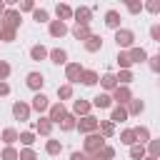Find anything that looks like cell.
Instances as JSON below:
<instances>
[{"label":"cell","mask_w":160,"mask_h":160,"mask_svg":"<svg viewBox=\"0 0 160 160\" xmlns=\"http://www.w3.org/2000/svg\"><path fill=\"white\" fill-rule=\"evenodd\" d=\"M105 148V138L100 135V132H90V135H85V142H82V152L90 158V155H95V152H100Z\"/></svg>","instance_id":"obj_1"},{"label":"cell","mask_w":160,"mask_h":160,"mask_svg":"<svg viewBox=\"0 0 160 160\" xmlns=\"http://www.w3.org/2000/svg\"><path fill=\"white\" fill-rule=\"evenodd\" d=\"M18 28H20V10L8 8L5 15L0 18V30H15L18 32Z\"/></svg>","instance_id":"obj_2"},{"label":"cell","mask_w":160,"mask_h":160,"mask_svg":"<svg viewBox=\"0 0 160 160\" xmlns=\"http://www.w3.org/2000/svg\"><path fill=\"white\" fill-rule=\"evenodd\" d=\"M115 42L120 50H125V48L130 50V48H135V32L128 28H120V30H115Z\"/></svg>","instance_id":"obj_3"},{"label":"cell","mask_w":160,"mask_h":160,"mask_svg":"<svg viewBox=\"0 0 160 160\" xmlns=\"http://www.w3.org/2000/svg\"><path fill=\"white\" fill-rule=\"evenodd\" d=\"M98 118H92V115H85V118H80L78 120V130L82 132V135H90V132H98Z\"/></svg>","instance_id":"obj_4"},{"label":"cell","mask_w":160,"mask_h":160,"mask_svg":"<svg viewBox=\"0 0 160 160\" xmlns=\"http://www.w3.org/2000/svg\"><path fill=\"white\" fill-rule=\"evenodd\" d=\"M112 102H118V105H128L130 100H132V92H130V88H125V85H118L115 90H112Z\"/></svg>","instance_id":"obj_5"},{"label":"cell","mask_w":160,"mask_h":160,"mask_svg":"<svg viewBox=\"0 0 160 160\" xmlns=\"http://www.w3.org/2000/svg\"><path fill=\"white\" fill-rule=\"evenodd\" d=\"M72 18H75V25H90V20H92V10L85 8V5H80L78 10H72Z\"/></svg>","instance_id":"obj_6"},{"label":"cell","mask_w":160,"mask_h":160,"mask_svg":"<svg viewBox=\"0 0 160 160\" xmlns=\"http://www.w3.org/2000/svg\"><path fill=\"white\" fill-rule=\"evenodd\" d=\"M80 75H82V65H80V62H68V65H65L68 85H70V82H80Z\"/></svg>","instance_id":"obj_7"},{"label":"cell","mask_w":160,"mask_h":160,"mask_svg":"<svg viewBox=\"0 0 160 160\" xmlns=\"http://www.w3.org/2000/svg\"><path fill=\"white\" fill-rule=\"evenodd\" d=\"M65 115H68V110H65V105H62V102H55V105H50V108H48V120H50L52 125H55V122H60Z\"/></svg>","instance_id":"obj_8"},{"label":"cell","mask_w":160,"mask_h":160,"mask_svg":"<svg viewBox=\"0 0 160 160\" xmlns=\"http://www.w3.org/2000/svg\"><path fill=\"white\" fill-rule=\"evenodd\" d=\"M28 88L30 90H35V92H40L42 90V85H45V78H42V72H28Z\"/></svg>","instance_id":"obj_9"},{"label":"cell","mask_w":160,"mask_h":160,"mask_svg":"<svg viewBox=\"0 0 160 160\" xmlns=\"http://www.w3.org/2000/svg\"><path fill=\"white\" fill-rule=\"evenodd\" d=\"M30 110H32V108H30L28 102H22V100H18V102L12 105V115H15L18 120H30Z\"/></svg>","instance_id":"obj_10"},{"label":"cell","mask_w":160,"mask_h":160,"mask_svg":"<svg viewBox=\"0 0 160 160\" xmlns=\"http://www.w3.org/2000/svg\"><path fill=\"white\" fill-rule=\"evenodd\" d=\"M90 108H92V102H88V100H75V102H72V115H75V118H85V115H90Z\"/></svg>","instance_id":"obj_11"},{"label":"cell","mask_w":160,"mask_h":160,"mask_svg":"<svg viewBox=\"0 0 160 160\" xmlns=\"http://www.w3.org/2000/svg\"><path fill=\"white\" fill-rule=\"evenodd\" d=\"M130 115H128V110H125V105H115L112 108V112H110V122L115 125V122H125Z\"/></svg>","instance_id":"obj_12"},{"label":"cell","mask_w":160,"mask_h":160,"mask_svg":"<svg viewBox=\"0 0 160 160\" xmlns=\"http://www.w3.org/2000/svg\"><path fill=\"white\" fill-rule=\"evenodd\" d=\"M32 110H38V112H45L48 108H50V102H48V98L42 95V92H35V98H32V105H30Z\"/></svg>","instance_id":"obj_13"},{"label":"cell","mask_w":160,"mask_h":160,"mask_svg":"<svg viewBox=\"0 0 160 160\" xmlns=\"http://www.w3.org/2000/svg\"><path fill=\"white\" fill-rule=\"evenodd\" d=\"M35 132H38V135H45V138H48V135L52 132V122H50L48 118H40V120H35Z\"/></svg>","instance_id":"obj_14"},{"label":"cell","mask_w":160,"mask_h":160,"mask_svg":"<svg viewBox=\"0 0 160 160\" xmlns=\"http://www.w3.org/2000/svg\"><path fill=\"white\" fill-rule=\"evenodd\" d=\"M105 25L112 30H120V12L118 10H108L105 12Z\"/></svg>","instance_id":"obj_15"},{"label":"cell","mask_w":160,"mask_h":160,"mask_svg":"<svg viewBox=\"0 0 160 160\" xmlns=\"http://www.w3.org/2000/svg\"><path fill=\"white\" fill-rule=\"evenodd\" d=\"M65 32H68V25L62 20H50V35L52 38H62Z\"/></svg>","instance_id":"obj_16"},{"label":"cell","mask_w":160,"mask_h":160,"mask_svg":"<svg viewBox=\"0 0 160 160\" xmlns=\"http://www.w3.org/2000/svg\"><path fill=\"white\" fill-rule=\"evenodd\" d=\"M82 45H85V50H88V52H98V50L102 48V38H100V35H90Z\"/></svg>","instance_id":"obj_17"},{"label":"cell","mask_w":160,"mask_h":160,"mask_svg":"<svg viewBox=\"0 0 160 160\" xmlns=\"http://www.w3.org/2000/svg\"><path fill=\"white\" fill-rule=\"evenodd\" d=\"M128 55H130L132 65H135V62H148V52H145V48H130Z\"/></svg>","instance_id":"obj_18"},{"label":"cell","mask_w":160,"mask_h":160,"mask_svg":"<svg viewBox=\"0 0 160 160\" xmlns=\"http://www.w3.org/2000/svg\"><path fill=\"white\" fill-rule=\"evenodd\" d=\"M48 58H50L55 65H65V62H68V52H65L62 48H55V50H50V52H48Z\"/></svg>","instance_id":"obj_19"},{"label":"cell","mask_w":160,"mask_h":160,"mask_svg":"<svg viewBox=\"0 0 160 160\" xmlns=\"http://www.w3.org/2000/svg\"><path fill=\"white\" fill-rule=\"evenodd\" d=\"M98 80H100V75H98L95 70H82V75H80V82H82V85H88V88H92Z\"/></svg>","instance_id":"obj_20"},{"label":"cell","mask_w":160,"mask_h":160,"mask_svg":"<svg viewBox=\"0 0 160 160\" xmlns=\"http://www.w3.org/2000/svg\"><path fill=\"white\" fill-rule=\"evenodd\" d=\"M125 110H128V115H140V112L145 110V102H142V100H138V98H132V100L125 105Z\"/></svg>","instance_id":"obj_21"},{"label":"cell","mask_w":160,"mask_h":160,"mask_svg":"<svg viewBox=\"0 0 160 160\" xmlns=\"http://www.w3.org/2000/svg\"><path fill=\"white\" fill-rule=\"evenodd\" d=\"M98 132H100L102 138H112V135H115V125H112L110 120H100V122H98Z\"/></svg>","instance_id":"obj_22"},{"label":"cell","mask_w":160,"mask_h":160,"mask_svg":"<svg viewBox=\"0 0 160 160\" xmlns=\"http://www.w3.org/2000/svg\"><path fill=\"white\" fill-rule=\"evenodd\" d=\"M120 142H122V145H128V148H132V145H138V138H135V130H132V128H128V130H122V132H120Z\"/></svg>","instance_id":"obj_23"},{"label":"cell","mask_w":160,"mask_h":160,"mask_svg":"<svg viewBox=\"0 0 160 160\" xmlns=\"http://www.w3.org/2000/svg\"><path fill=\"white\" fill-rule=\"evenodd\" d=\"M55 12H58V20H62V22L72 18V8H70V5H65V2H58Z\"/></svg>","instance_id":"obj_24"},{"label":"cell","mask_w":160,"mask_h":160,"mask_svg":"<svg viewBox=\"0 0 160 160\" xmlns=\"http://www.w3.org/2000/svg\"><path fill=\"white\" fill-rule=\"evenodd\" d=\"M92 105H95V108H100V110H102V108H110V105H112V98H110L108 92H100V95H95V98H92Z\"/></svg>","instance_id":"obj_25"},{"label":"cell","mask_w":160,"mask_h":160,"mask_svg":"<svg viewBox=\"0 0 160 160\" xmlns=\"http://www.w3.org/2000/svg\"><path fill=\"white\" fill-rule=\"evenodd\" d=\"M75 128H78V118H75L72 112H68V115L60 120V130H65V132H68V130H75Z\"/></svg>","instance_id":"obj_26"},{"label":"cell","mask_w":160,"mask_h":160,"mask_svg":"<svg viewBox=\"0 0 160 160\" xmlns=\"http://www.w3.org/2000/svg\"><path fill=\"white\" fill-rule=\"evenodd\" d=\"M20 140V132L15 130V128H5L2 130V142L5 145H12V142H18Z\"/></svg>","instance_id":"obj_27"},{"label":"cell","mask_w":160,"mask_h":160,"mask_svg":"<svg viewBox=\"0 0 160 160\" xmlns=\"http://www.w3.org/2000/svg\"><path fill=\"white\" fill-rule=\"evenodd\" d=\"M72 35H75L78 40H82V42H85L92 32H90V25H75V28H72Z\"/></svg>","instance_id":"obj_28"},{"label":"cell","mask_w":160,"mask_h":160,"mask_svg":"<svg viewBox=\"0 0 160 160\" xmlns=\"http://www.w3.org/2000/svg\"><path fill=\"white\" fill-rule=\"evenodd\" d=\"M100 85H102L105 90H115V88H118V78H115L112 72H105V75L100 78Z\"/></svg>","instance_id":"obj_29"},{"label":"cell","mask_w":160,"mask_h":160,"mask_svg":"<svg viewBox=\"0 0 160 160\" xmlns=\"http://www.w3.org/2000/svg\"><path fill=\"white\" fill-rule=\"evenodd\" d=\"M135 130V138H138V142L142 145V142H150V130L145 128V125H138V128H132Z\"/></svg>","instance_id":"obj_30"},{"label":"cell","mask_w":160,"mask_h":160,"mask_svg":"<svg viewBox=\"0 0 160 160\" xmlns=\"http://www.w3.org/2000/svg\"><path fill=\"white\" fill-rule=\"evenodd\" d=\"M45 152L48 155H60L62 152V142L60 140H48L45 142Z\"/></svg>","instance_id":"obj_31"},{"label":"cell","mask_w":160,"mask_h":160,"mask_svg":"<svg viewBox=\"0 0 160 160\" xmlns=\"http://www.w3.org/2000/svg\"><path fill=\"white\" fill-rule=\"evenodd\" d=\"M130 158H132V160H145V158H148L145 145H140V142H138V145H132V148H130Z\"/></svg>","instance_id":"obj_32"},{"label":"cell","mask_w":160,"mask_h":160,"mask_svg":"<svg viewBox=\"0 0 160 160\" xmlns=\"http://www.w3.org/2000/svg\"><path fill=\"white\" fill-rule=\"evenodd\" d=\"M30 58H32V60H45V58H48V48L32 45V48H30Z\"/></svg>","instance_id":"obj_33"},{"label":"cell","mask_w":160,"mask_h":160,"mask_svg":"<svg viewBox=\"0 0 160 160\" xmlns=\"http://www.w3.org/2000/svg\"><path fill=\"white\" fill-rule=\"evenodd\" d=\"M118 65H120V70H130V65H132V60H130V55H128V50H120V52H118Z\"/></svg>","instance_id":"obj_34"},{"label":"cell","mask_w":160,"mask_h":160,"mask_svg":"<svg viewBox=\"0 0 160 160\" xmlns=\"http://www.w3.org/2000/svg\"><path fill=\"white\" fill-rule=\"evenodd\" d=\"M115 78H118V85H125V88H128V82L135 80V78H132V70H120Z\"/></svg>","instance_id":"obj_35"},{"label":"cell","mask_w":160,"mask_h":160,"mask_svg":"<svg viewBox=\"0 0 160 160\" xmlns=\"http://www.w3.org/2000/svg\"><path fill=\"white\" fill-rule=\"evenodd\" d=\"M0 158H2V160H18V158H20V150H15L12 145H5V150H2Z\"/></svg>","instance_id":"obj_36"},{"label":"cell","mask_w":160,"mask_h":160,"mask_svg":"<svg viewBox=\"0 0 160 160\" xmlns=\"http://www.w3.org/2000/svg\"><path fill=\"white\" fill-rule=\"evenodd\" d=\"M145 150H148V155H150V158H160V138H158V140H150Z\"/></svg>","instance_id":"obj_37"},{"label":"cell","mask_w":160,"mask_h":160,"mask_svg":"<svg viewBox=\"0 0 160 160\" xmlns=\"http://www.w3.org/2000/svg\"><path fill=\"white\" fill-rule=\"evenodd\" d=\"M58 98H60V102L62 100H70L72 98V85H60L58 88Z\"/></svg>","instance_id":"obj_38"},{"label":"cell","mask_w":160,"mask_h":160,"mask_svg":"<svg viewBox=\"0 0 160 160\" xmlns=\"http://www.w3.org/2000/svg\"><path fill=\"white\" fill-rule=\"evenodd\" d=\"M32 20H38V22H48V20H50V15H48V10L35 8V10H32Z\"/></svg>","instance_id":"obj_39"},{"label":"cell","mask_w":160,"mask_h":160,"mask_svg":"<svg viewBox=\"0 0 160 160\" xmlns=\"http://www.w3.org/2000/svg\"><path fill=\"white\" fill-rule=\"evenodd\" d=\"M142 10H148V12H160V0H148V2H142Z\"/></svg>","instance_id":"obj_40"},{"label":"cell","mask_w":160,"mask_h":160,"mask_svg":"<svg viewBox=\"0 0 160 160\" xmlns=\"http://www.w3.org/2000/svg\"><path fill=\"white\" fill-rule=\"evenodd\" d=\"M20 142H22L25 148H30V145L35 142V132H30V130H28V132H20Z\"/></svg>","instance_id":"obj_41"},{"label":"cell","mask_w":160,"mask_h":160,"mask_svg":"<svg viewBox=\"0 0 160 160\" xmlns=\"http://www.w3.org/2000/svg\"><path fill=\"white\" fill-rule=\"evenodd\" d=\"M18 160H38V155H35V150H32V148H22Z\"/></svg>","instance_id":"obj_42"},{"label":"cell","mask_w":160,"mask_h":160,"mask_svg":"<svg viewBox=\"0 0 160 160\" xmlns=\"http://www.w3.org/2000/svg\"><path fill=\"white\" fill-rule=\"evenodd\" d=\"M148 65H150V70H152V72H160V55L148 58Z\"/></svg>","instance_id":"obj_43"},{"label":"cell","mask_w":160,"mask_h":160,"mask_svg":"<svg viewBox=\"0 0 160 160\" xmlns=\"http://www.w3.org/2000/svg\"><path fill=\"white\" fill-rule=\"evenodd\" d=\"M0 40L2 42H12L15 40V30H0Z\"/></svg>","instance_id":"obj_44"},{"label":"cell","mask_w":160,"mask_h":160,"mask_svg":"<svg viewBox=\"0 0 160 160\" xmlns=\"http://www.w3.org/2000/svg\"><path fill=\"white\" fill-rule=\"evenodd\" d=\"M10 78V65L5 60H0V80H8Z\"/></svg>","instance_id":"obj_45"},{"label":"cell","mask_w":160,"mask_h":160,"mask_svg":"<svg viewBox=\"0 0 160 160\" xmlns=\"http://www.w3.org/2000/svg\"><path fill=\"white\" fill-rule=\"evenodd\" d=\"M125 8H128V12H132V15H138V12H142V2H128Z\"/></svg>","instance_id":"obj_46"},{"label":"cell","mask_w":160,"mask_h":160,"mask_svg":"<svg viewBox=\"0 0 160 160\" xmlns=\"http://www.w3.org/2000/svg\"><path fill=\"white\" fill-rule=\"evenodd\" d=\"M150 38H152L155 42H160V25H158V22L150 25Z\"/></svg>","instance_id":"obj_47"},{"label":"cell","mask_w":160,"mask_h":160,"mask_svg":"<svg viewBox=\"0 0 160 160\" xmlns=\"http://www.w3.org/2000/svg\"><path fill=\"white\" fill-rule=\"evenodd\" d=\"M20 10H25V12H32V10H35V2H32V0H22V2H20Z\"/></svg>","instance_id":"obj_48"},{"label":"cell","mask_w":160,"mask_h":160,"mask_svg":"<svg viewBox=\"0 0 160 160\" xmlns=\"http://www.w3.org/2000/svg\"><path fill=\"white\" fill-rule=\"evenodd\" d=\"M70 160H90V158H88L85 152H80V150H75V152L70 155Z\"/></svg>","instance_id":"obj_49"},{"label":"cell","mask_w":160,"mask_h":160,"mask_svg":"<svg viewBox=\"0 0 160 160\" xmlns=\"http://www.w3.org/2000/svg\"><path fill=\"white\" fill-rule=\"evenodd\" d=\"M8 92H10V85L5 80H0V95H8Z\"/></svg>","instance_id":"obj_50"},{"label":"cell","mask_w":160,"mask_h":160,"mask_svg":"<svg viewBox=\"0 0 160 160\" xmlns=\"http://www.w3.org/2000/svg\"><path fill=\"white\" fill-rule=\"evenodd\" d=\"M5 10H8V8H5V0H0V18L5 15Z\"/></svg>","instance_id":"obj_51"},{"label":"cell","mask_w":160,"mask_h":160,"mask_svg":"<svg viewBox=\"0 0 160 160\" xmlns=\"http://www.w3.org/2000/svg\"><path fill=\"white\" fill-rule=\"evenodd\" d=\"M145 160H158V158H150V155H148V158H145Z\"/></svg>","instance_id":"obj_52"},{"label":"cell","mask_w":160,"mask_h":160,"mask_svg":"<svg viewBox=\"0 0 160 160\" xmlns=\"http://www.w3.org/2000/svg\"><path fill=\"white\" fill-rule=\"evenodd\" d=\"M158 55H160V52H158Z\"/></svg>","instance_id":"obj_53"}]
</instances>
